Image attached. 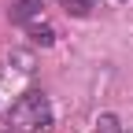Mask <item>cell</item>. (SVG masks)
Returning <instances> with one entry per match:
<instances>
[{"label":"cell","instance_id":"cell-1","mask_svg":"<svg viewBox=\"0 0 133 133\" xmlns=\"http://www.w3.org/2000/svg\"><path fill=\"white\" fill-rule=\"evenodd\" d=\"M52 100H48L41 89H30L22 92L19 100L11 104L8 111V129L11 133H44L48 126H52Z\"/></svg>","mask_w":133,"mask_h":133},{"label":"cell","instance_id":"cell-2","mask_svg":"<svg viewBox=\"0 0 133 133\" xmlns=\"http://www.w3.org/2000/svg\"><path fill=\"white\" fill-rule=\"evenodd\" d=\"M8 15H11L15 26H26L30 30L33 22L41 19V0H11V11Z\"/></svg>","mask_w":133,"mask_h":133},{"label":"cell","instance_id":"cell-3","mask_svg":"<svg viewBox=\"0 0 133 133\" xmlns=\"http://www.w3.org/2000/svg\"><path fill=\"white\" fill-rule=\"evenodd\" d=\"M30 41L41 44V48H48V44H56V30L48 26V22H33L30 26Z\"/></svg>","mask_w":133,"mask_h":133},{"label":"cell","instance_id":"cell-4","mask_svg":"<svg viewBox=\"0 0 133 133\" xmlns=\"http://www.w3.org/2000/svg\"><path fill=\"white\" fill-rule=\"evenodd\" d=\"M92 8H96V0H63V11L74 15V19H89Z\"/></svg>","mask_w":133,"mask_h":133},{"label":"cell","instance_id":"cell-5","mask_svg":"<svg viewBox=\"0 0 133 133\" xmlns=\"http://www.w3.org/2000/svg\"><path fill=\"white\" fill-rule=\"evenodd\" d=\"M96 133H126V129L118 122V115H100L96 118Z\"/></svg>","mask_w":133,"mask_h":133}]
</instances>
